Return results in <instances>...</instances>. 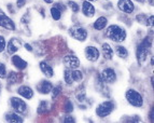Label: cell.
<instances>
[{
  "mask_svg": "<svg viewBox=\"0 0 154 123\" xmlns=\"http://www.w3.org/2000/svg\"><path fill=\"white\" fill-rule=\"evenodd\" d=\"M106 36L109 39H111L112 41L116 42H122L125 40L126 38V31L124 28L120 27L118 25H111L106 33Z\"/></svg>",
  "mask_w": 154,
  "mask_h": 123,
  "instance_id": "6da1fadb",
  "label": "cell"
},
{
  "mask_svg": "<svg viewBox=\"0 0 154 123\" xmlns=\"http://www.w3.org/2000/svg\"><path fill=\"white\" fill-rule=\"evenodd\" d=\"M151 46V40H150L149 37H146L143 41H142L140 46L137 48V58H138L139 63H143L146 58V55H148V50Z\"/></svg>",
  "mask_w": 154,
  "mask_h": 123,
  "instance_id": "7a4b0ae2",
  "label": "cell"
},
{
  "mask_svg": "<svg viewBox=\"0 0 154 123\" xmlns=\"http://www.w3.org/2000/svg\"><path fill=\"white\" fill-rule=\"evenodd\" d=\"M126 99L131 105L135 106V107H141L143 104V98H142L141 94H139L135 90H128L126 92Z\"/></svg>",
  "mask_w": 154,
  "mask_h": 123,
  "instance_id": "3957f363",
  "label": "cell"
},
{
  "mask_svg": "<svg viewBox=\"0 0 154 123\" xmlns=\"http://www.w3.org/2000/svg\"><path fill=\"white\" fill-rule=\"evenodd\" d=\"M113 109H114V105L112 102H103L96 108V113L100 118H105L112 112Z\"/></svg>",
  "mask_w": 154,
  "mask_h": 123,
  "instance_id": "277c9868",
  "label": "cell"
},
{
  "mask_svg": "<svg viewBox=\"0 0 154 123\" xmlns=\"http://www.w3.org/2000/svg\"><path fill=\"white\" fill-rule=\"evenodd\" d=\"M69 33L72 38H75V40L79 41H84L88 38V33L83 27L80 25H73L71 28L69 29Z\"/></svg>",
  "mask_w": 154,
  "mask_h": 123,
  "instance_id": "5b68a950",
  "label": "cell"
},
{
  "mask_svg": "<svg viewBox=\"0 0 154 123\" xmlns=\"http://www.w3.org/2000/svg\"><path fill=\"white\" fill-rule=\"evenodd\" d=\"M0 26L5 29H9V30H14V29H15V24H14V22L5 15L2 10H0Z\"/></svg>",
  "mask_w": 154,
  "mask_h": 123,
  "instance_id": "8992f818",
  "label": "cell"
},
{
  "mask_svg": "<svg viewBox=\"0 0 154 123\" xmlns=\"http://www.w3.org/2000/svg\"><path fill=\"white\" fill-rule=\"evenodd\" d=\"M11 106L17 113H24L26 111V104L23 99L18 97H12L11 98Z\"/></svg>",
  "mask_w": 154,
  "mask_h": 123,
  "instance_id": "52a82bcc",
  "label": "cell"
},
{
  "mask_svg": "<svg viewBox=\"0 0 154 123\" xmlns=\"http://www.w3.org/2000/svg\"><path fill=\"white\" fill-rule=\"evenodd\" d=\"M100 77L103 81L107 82V83H113L116 80V74L112 68H106L101 71Z\"/></svg>",
  "mask_w": 154,
  "mask_h": 123,
  "instance_id": "ba28073f",
  "label": "cell"
},
{
  "mask_svg": "<svg viewBox=\"0 0 154 123\" xmlns=\"http://www.w3.org/2000/svg\"><path fill=\"white\" fill-rule=\"evenodd\" d=\"M64 64L69 69H75L80 66V61L75 55H67L64 57Z\"/></svg>",
  "mask_w": 154,
  "mask_h": 123,
  "instance_id": "9c48e42d",
  "label": "cell"
},
{
  "mask_svg": "<svg viewBox=\"0 0 154 123\" xmlns=\"http://www.w3.org/2000/svg\"><path fill=\"white\" fill-rule=\"evenodd\" d=\"M118 7L121 11H123L125 13H128V14L133 13L134 9H135L134 3L131 2V0H120L118 3Z\"/></svg>",
  "mask_w": 154,
  "mask_h": 123,
  "instance_id": "30bf717a",
  "label": "cell"
},
{
  "mask_svg": "<svg viewBox=\"0 0 154 123\" xmlns=\"http://www.w3.org/2000/svg\"><path fill=\"white\" fill-rule=\"evenodd\" d=\"M85 56L88 61L96 62L99 57V51L96 49L95 46H88L85 49Z\"/></svg>",
  "mask_w": 154,
  "mask_h": 123,
  "instance_id": "8fae6325",
  "label": "cell"
},
{
  "mask_svg": "<svg viewBox=\"0 0 154 123\" xmlns=\"http://www.w3.org/2000/svg\"><path fill=\"white\" fill-rule=\"evenodd\" d=\"M22 46V42L20 39H16V38H12L10 41H9L8 46H7V50H8V53L9 54H13L15 53Z\"/></svg>",
  "mask_w": 154,
  "mask_h": 123,
  "instance_id": "7c38bea8",
  "label": "cell"
},
{
  "mask_svg": "<svg viewBox=\"0 0 154 123\" xmlns=\"http://www.w3.org/2000/svg\"><path fill=\"white\" fill-rule=\"evenodd\" d=\"M82 11L84 13L85 16H88V17H92L94 16L95 14V8L93 7V5L88 1H84L82 5Z\"/></svg>",
  "mask_w": 154,
  "mask_h": 123,
  "instance_id": "4fadbf2b",
  "label": "cell"
},
{
  "mask_svg": "<svg viewBox=\"0 0 154 123\" xmlns=\"http://www.w3.org/2000/svg\"><path fill=\"white\" fill-rule=\"evenodd\" d=\"M17 93L21 96H23L24 98H27V99H30L33 96V91L29 87H26V85H22V87H18Z\"/></svg>",
  "mask_w": 154,
  "mask_h": 123,
  "instance_id": "5bb4252c",
  "label": "cell"
},
{
  "mask_svg": "<svg viewBox=\"0 0 154 123\" xmlns=\"http://www.w3.org/2000/svg\"><path fill=\"white\" fill-rule=\"evenodd\" d=\"M52 89H53V85L49 81H42L38 85V91L40 93H42V94H49L52 91Z\"/></svg>",
  "mask_w": 154,
  "mask_h": 123,
  "instance_id": "9a60e30c",
  "label": "cell"
},
{
  "mask_svg": "<svg viewBox=\"0 0 154 123\" xmlns=\"http://www.w3.org/2000/svg\"><path fill=\"white\" fill-rule=\"evenodd\" d=\"M12 63L16 68H18V69H21V70L25 69L26 67H27V63H26L22 57L17 56V55H15V56L12 57Z\"/></svg>",
  "mask_w": 154,
  "mask_h": 123,
  "instance_id": "2e32d148",
  "label": "cell"
},
{
  "mask_svg": "<svg viewBox=\"0 0 154 123\" xmlns=\"http://www.w3.org/2000/svg\"><path fill=\"white\" fill-rule=\"evenodd\" d=\"M40 69H41V71L43 72V74H45L48 78H51V77H53V76H54L53 68L46 64L45 62H41V63H40Z\"/></svg>",
  "mask_w": 154,
  "mask_h": 123,
  "instance_id": "e0dca14e",
  "label": "cell"
},
{
  "mask_svg": "<svg viewBox=\"0 0 154 123\" xmlns=\"http://www.w3.org/2000/svg\"><path fill=\"white\" fill-rule=\"evenodd\" d=\"M107 23H108L107 18H106L105 16H101V17L97 18L96 22L94 23V28H95L96 30H101V29H103L106 26H107Z\"/></svg>",
  "mask_w": 154,
  "mask_h": 123,
  "instance_id": "ac0fdd59",
  "label": "cell"
},
{
  "mask_svg": "<svg viewBox=\"0 0 154 123\" xmlns=\"http://www.w3.org/2000/svg\"><path fill=\"white\" fill-rule=\"evenodd\" d=\"M101 48H103V53L105 58H107V59L112 58L113 57V50L111 49V46H109L108 43H103Z\"/></svg>",
  "mask_w": 154,
  "mask_h": 123,
  "instance_id": "d6986e66",
  "label": "cell"
},
{
  "mask_svg": "<svg viewBox=\"0 0 154 123\" xmlns=\"http://www.w3.org/2000/svg\"><path fill=\"white\" fill-rule=\"evenodd\" d=\"M5 120H7V122H11V123L23 122V119L18 115H16V113H8V115H5Z\"/></svg>",
  "mask_w": 154,
  "mask_h": 123,
  "instance_id": "ffe728a7",
  "label": "cell"
},
{
  "mask_svg": "<svg viewBox=\"0 0 154 123\" xmlns=\"http://www.w3.org/2000/svg\"><path fill=\"white\" fill-rule=\"evenodd\" d=\"M51 15L53 17V20H58L62 16V11H60V8H59V5H54L53 8H51Z\"/></svg>",
  "mask_w": 154,
  "mask_h": 123,
  "instance_id": "44dd1931",
  "label": "cell"
},
{
  "mask_svg": "<svg viewBox=\"0 0 154 123\" xmlns=\"http://www.w3.org/2000/svg\"><path fill=\"white\" fill-rule=\"evenodd\" d=\"M75 97L79 102H84L86 99V95H85V89L83 87H80L77 91V94H75Z\"/></svg>",
  "mask_w": 154,
  "mask_h": 123,
  "instance_id": "7402d4cb",
  "label": "cell"
},
{
  "mask_svg": "<svg viewBox=\"0 0 154 123\" xmlns=\"http://www.w3.org/2000/svg\"><path fill=\"white\" fill-rule=\"evenodd\" d=\"M8 84H15L18 82V74L14 71H11L10 74H8Z\"/></svg>",
  "mask_w": 154,
  "mask_h": 123,
  "instance_id": "603a6c76",
  "label": "cell"
},
{
  "mask_svg": "<svg viewBox=\"0 0 154 123\" xmlns=\"http://www.w3.org/2000/svg\"><path fill=\"white\" fill-rule=\"evenodd\" d=\"M116 51V54H118V56L121 57V58H126V57L128 56V52H127V50L124 46H118Z\"/></svg>",
  "mask_w": 154,
  "mask_h": 123,
  "instance_id": "cb8c5ba5",
  "label": "cell"
},
{
  "mask_svg": "<svg viewBox=\"0 0 154 123\" xmlns=\"http://www.w3.org/2000/svg\"><path fill=\"white\" fill-rule=\"evenodd\" d=\"M71 74H72V79H73V81H77V82L82 81L83 74H82V72L80 71V70H77V69H75V70H72Z\"/></svg>",
  "mask_w": 154,
  "mask_h": 123,
  "instance_id": "d4e9b609",
  "label": "cell"
},
{
  "mask_svg": "<svg viewBox=\"0 0 154 123\" xmlns=\"http://www.w3.org/2000/svg\"><path fill=\"white\" fill-rule=\"evenodd\" d=\"M65 81H66L67 84H72V83H73V79H72L71 70L67 69L66 71H65Z\"/></svg>",
  "mask_w": 154,
  "mask_h": 123,
  "instance_id": "484cf974",
  "label": "cell"
},
{
  "mask_svg": "<svg viewBox=\"0 0 154 123\" xmlns=\"http://www.w3.org/2000/svg\"><path fill=\"white\" fill-rule=\"evenodd\" d=\"M7 77V69H5V65L3 63H0V78L5 79Z\"/></svg>",
  "mask_w": 154,
  "mask_h": 123,
  "instance_id": "4316f807",
  "label": "cell"
},
{
  "mask_svg": "<svg viewBox=\"0 0 154 123\" xmlns=\"http://www.w3.org/2000/svg\"><path fill=\"white\" fill-rule=\"evenodd\" d=\"M68 5H69L70 8H71V10L75 13L79 12V5H78L75 1H69V2H68Z\"/></svg>",
  "mask_w": 154,
  "mask_h": 123,
  "instance_id": "83f0119b",
  "label": "cell"
},
{
  "mask_svg": "<svg viewBox=\"0 0 154 123\" xmlns=\"http://www.w3.org/2000/svg\"><path fill=\"white\" fill-rule=\"evenodd\" d=\"M46 111V102H40V106L38 108V113H43Z\"/></svg>",
  "mask_w": 154,
  "mask_h": 123,
  "instance_id": "f1b7e54d",
  "label": "cell"
},
{
  "mask_svg": "<svg viewBox=\"0 0 154 123\" xmlns=\"http://www.w3.org/2000/svg\"><path fill=\"white\" fill-rule=\"evenodd\" d=\"M5 48V38H3V37L0 36V53H1V52H3Z\"/></svg>",
  "mask_w": 154,
  "mask_h": 123,
  "instance_id": "f546056e",
  "label": "cell"
},
{
  "mask_svg": "<svg viewBox=\"0 0 154 123\" xmlns=\"http://www.w3.org/2000/svg\"><path fill=\"white\" fill-rule=\"evenodd\" d=\"M52 91H53V94H52V96L55 98L57 95L59 94V92H60V87H53V89H52Z\"/></svg>",
  "mask_w": 154,
  "mask_h": 123,
  "instance_id": "4dcf8cb0",
  "label": "cell"
},
{
  "mask_svg": "<svg viewBox=\"0 0 154 123\" xmlns=\"http://www.w3.org/2000/svg\"><path fill=\"white\" fill-rule=\"evenodd\" d=\"M72 109H73V107H72L71 102H67V105H66V108H65V111H66V112H71Z\"/></svg>",
  "mask_w": 154,
  "mask_h": 123,
  "instance_id": "1f68e13d",
  "label": "cell"
},
{
  "mask_svg": "<svg viewBox=\"0 0 154 123\" xmlns=\"http://www.w3.org/2000/svg\"><path fill=\"white\" fill-rule=\"evenodd\" d=\"M25 3H26V0H17L16 5H17V8H23L24 5H25Z\"/></svg>",
  "mask_w": 154,
  "mask_h": 123,
  "instance_id": "d6a6232c",
  "label": "cell"
},
{
  "mask_svg": "<svg viewBox=\"0 0 154 123\" xmlns=\"http://www.w3.org/2000/svg\"><path fill=\"white\" fill-rule=\"evenodd\" d=\"M153 20H154L153 15L149 16V17L146 18V25H149V26H152V25H153Z\"/></svg>",
  "mask_w": 154,
  "mask_h": 123,
  "instance_id": "836d02e7",
  "label": "cell"
},
{
  "mask_svg": "<svg viewBox=\"0 0 154 123\" xmlns=\"http://www.w3.org/2000/svg\"><path fill=\"white\" fill-rule=\"evenodd\" d=\"M64 122L65 123H69V122H75V120H73V118H71V117H66V118L64 119Z\"/></svg>",
  "mask_w": 154,
  "mask_h": 123,
  "instance_id": "e575fe53",
  "label": "cell"
},
{
  "mask_svg": "<svg viewBox=\"0 0 154 123\" xmlns=\"http://www.w3.org/2000/svg\"><path fill=\"white\" fill-rule=\"evenodd\" d=\"M25 48H26V50H28L29 52H31V51H32V48H31V46H29V44H27V43H26V44H25Z\"/></svg>",
  "mask_w": 154,
  "mask_h": 123,
  "instance_id": "d590c367",
  "label": "cell"
},
{
  "mask_svg": "<svg viewBox=\"0 0 154 123\" xmlns=\"http://www.w3.org/2000/svg\"><path fill=\"white\" fill-rule=\"evenodd\" d=\"M44 1H45L46 3H52L53 1H54V0H44Z\"/></svg>",
  "mask_w": 154,
  "mask_h": 123,
  "instance_id": "8d00e7d4",
  "label": "cell"
},
{
  "mask_svg": "<svg viewBox=\"0 0 154 123\" xmlns=\"http://www.w3.org/2000/svg\"><path fill=\"white\" fill-rule=\"evenodd\" d=\"M137 1H139V2H143L144 0H137Z\"/></svg>",
  "mask_w": 154,
  "mask_h": 123,
  "instance_id": "74e56055",
  "label": "cell"
},
{
  "mask_svg": "<svg viewBox=\"0 0 154 123\" xmlns=\"http://www.w3.org/2000/svg\"><path fill=\"white\" fill-rule=\"evenodd\" d=\"M149 1H150V3H151V5H152V0H149Z\"/></svg>",
  "mask_w": 154,
  "mask_h": 123,
  "instance_id": "f35d334b",
  "label": "cell"
},
{
  "mask_svg": "<svg viewBox=\"0 0 154 123\" xmlns=\"http://www.w3.org/2000/svg\"><path fill=\"white\" fill-rule=\"evenodd\" d=\"M91 1H97V0H91Z\"/></svg>",
  "mask_w": 154,
  "mask_h": 123,
  "instance_id": "ab89813d",
  "label": "cell"
}]
</instances>
